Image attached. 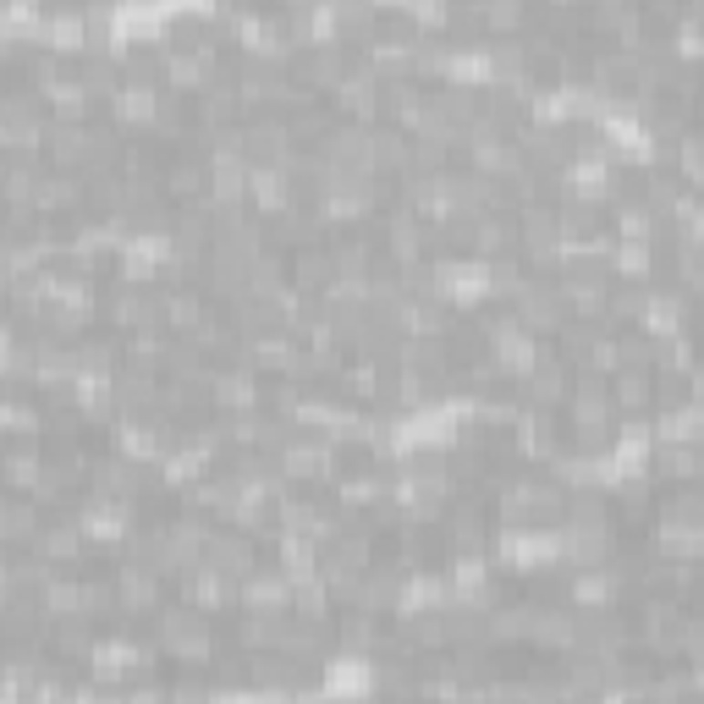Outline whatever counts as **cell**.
Returning a JSON list of instances; mask_svg holds the SVG:
<instances>
[{
    "label": "cell",
    "mask_w": 704,
    "mask_h": 704,
    "mask_svg": "<svg viewBox=\"0 0 704 704\" xmlns=\"http://www.w3.org/2000/svg\"><path fill=\"white\" fill-rule=\"evenodd\" d=\"M6 474H12V485H23V490H39V479H45V463L23 446V452H12L6 457Z\"/></svg>",
    "instance_id": "obj_1"
},
{
    "label": "cell",
    "mask_w": 704,
    "mask_h": 704,
    "mask_svg": "<svg viewBox=\"0 0 704 704\" xmlns=\"http://www.w3.org/2000/svg\"><path fill=\"white\" fill-rule=\"evenodd\" d=\"M215 396H220L226 407H248V396H253V385H248L242 374H226V380H215Z\"/></svg>",
    "instance_id": "obj_2"
},
{
    "label": "cell",
    "mask_w": 704,
    "mask_h": 704,
    "mask_svg": "<svg viewBox=\"0 0 704 704\" xmlns=\"http://www.w3.org/2000/svg\"><path fill=\"white\" fill-rule=\"evenodd\" d=\"M34 534V512L28 501H6V539H28Z\"/></svg>",
    "instance_id": "obj_3"
},
{
    "label": "cell",
    "mask_w": 704,
    "mask_h": 704,
    "mask_svg": "<svg viewBox=\"0 0 704 704\" xmlns=\"http://www.w3.org/2000/svg\"><path fill=\"white\" fill-rule=\"evenodd\" d=\"M644 391H649L644 374H622V380H617V402H622V407H644Z\"/></svg>",
    "instance_id": "obj_4"
}]
</instances>
